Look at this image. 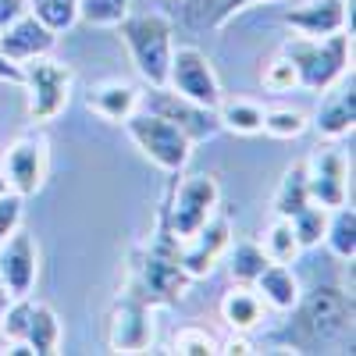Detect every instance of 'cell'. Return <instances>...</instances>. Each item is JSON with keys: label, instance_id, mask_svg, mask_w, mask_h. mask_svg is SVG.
Instances as JSON below:
<instances>
[{"label": "cell", "instance_id": "cell-1", "mask_svg": "<svg viewBox=\"0 0 356 356\" xmlns=\"http://www.w3.org/2000/svg\"><path fill=\"white\" fill-rule=\"evenodd\" d=\"M285 324L271 335V342L296 353H353V292L339 282H317L300 292Z\"/></svg>", "mask_w": 356, "mask_h": 356}, {"label": "cell", "instance_id": "cell-2", "mask_svg": "<svg viewBox=\"0 0 356 356\" xmlns=\"http://www.w3.org/2000/svg\"><path fill=\"white\" fill-rule=\"evenodd\" d=\"M189 285H193V278L182 267V243H178L175 232L168 228V214H164V203H161L150 246L143 250L129 289H136L150 307H171L189 292Z\"/></svg>", "mask_w": 356, "mask_h": 356}, {"label": "cell", "instance_id": "cell-3", "mask_svg": "<svg viewBox=\"0 0 356 356\" xmlns=\"http://www.w3.org/2000/svg\"><path fill=\"white\" fill-rule=\"evenodd\" d=\"M122 36L136 72L150 82V86H164L168 82V65H171V50H175V25L168 15L161 11H139V15H125L114 25Z\"/></svg>", "mask_w": 356, "mask_h": 356}, {"label": "cell", "instance_id": "cell-4", "mask_svg": "<svg viewBox=\"0 0 356 356\" xmlns=\"http://www.w3.org/2000/svg\"><path fill=\"white\" fill-rule=\"evenodd\" d=\"M282 54L292 61L303 89L324 93V89L335 86L349 72L353 40L346 36V29L342 33H332V36H296L282 47Z\"/></svg>", "mask_w": 356, "mask_h": 356}, {"label": "cell", "instance_id": "cell-5", "mask_svg": "<svg viewBox=\"0 0 356 356\" xmlns=\"http://www.w3.org/2000/svg\"><path fill=\"white\" fill-rule=\"evenodd\" d=\"M221 207V186L214 175H186L182 182H171V189L164 193V214H168V228L175 232L178 243H186L189 235H196L207 221L218 214Z\"/></svg>", "mask_w": 356, "mask_h": 356}, {"label": "cell", "instance_id": "cell-6", "mask_svg": "<svg viewBox=\"0 0 356 356\" xmlns=\"http://www.w3.org/2000/svg\"><path fill=\"white\" fill-rule=\"evenodd\" d=\"M125 132H129V139L136 143V150L150 161V164H157L161 171H168V175H178L186 164H189V157H193V143L178 132L171 122H164L161 114H150V111H136V114H129L125 118Z\"/></svg>", "mask_w": 356, "mask_h": 356}, {"label": "cell", "instance_id": "cell-7", "mask_svg": "<svg viewBox=\"0 0 356 356\" xmlns=\"http://www.w3.org/2000/svg\"><path fill=\"white\" fill-rule=\"evenodd\" d=\"M72 68L54 61L50 54L33 57L22 65V86L29 93V118L33 122H54L57 114H65L68 100H72Z\"/></svg>", "mask_w": 356, "mask_h": 356}, {"label": "cell", "instance_id": "cell-8", "mask_svg": "<svg viewBox=\"0 0 356 356\" xmlns=\"http://www.w3.org/2000/svg\"><path fill=\"white\" fill-rule=\"evenodd\" d=\"M139 107L150 111V114H161L164 122H171L193 146L214 139L221 132V122H218L214 107H203V104H196L182 93H175V89H168V86H150V93H143Z\"/></svg>", "mask_w": 356, "mask_h": 356}, {"label": "cell", "instance_id": "cell-9", "mask_svg": "<svg viewBox=\"0 0 356 356\" xmlns=\"http://www.w3.org/2000/svg\"><path fill=\"white\" fill-rule=\"evenodd\" d=\"M168 89L175 93H182L203 107H214L221 104V79L211 65V57H207L200 47H175L171 50V65H168Z\"/></svg>", "mask_w": 356, "mask_h": 356}, {"label": "cell", "instance_id": "cell-10", "mask_svg": "<svg viewBox=\"0 0 356 356\" xmlns=\"http://www.w3.org/2000/svg\"><path fill=\"white\" fill-rule=\"evenodd\" d=\"M0 171H4L11 193H18L22 200L36 196L47 186V175H50V143H47V136L29 132V136L15 139L4 150Z\"/></svg>", "mask_w": 356, "mask_h": 356}, {"label": "cell", "instance_id": "cell-11", "mask_svg": "<svg viewBox=\"0 0 356 356\" xmlns=\"http://www.w3.org/2000/svg\"><path fill=\"white\" fill-rule=\"evenodd\" d=\"M154 342V317L150 303L143 300L136 289L125 285V292L114 300L107 317V346L114 353H143Z\"/></svg>", "mask_w": 356, "mask_h": 356}, {"label": "cell", "instance_id": "cell-12", "mask_svg": "<svg viewBox=\"0 0 356 356\" xmlns=\"http://www.w3.org/2000/svg\"><path fill=\"white\" fill-rule=\"evenodd\" d=\"M36 275H40V250L33 232L15 228L0 243V285L8 289L11 300H22V296H33Z\"/></svg>", "mask_w": 356, "mask_h": 356}, {"label": "cell", "instance_id": "cell-13", "mask_svg": "<svg viewBox=\"0 0 356 356\" xmlns=\"http://www.w3.org/2000/svg\"><path fill=\"white\" fill-rule=\"evenodd\" d=\"M307 164V189L321 207H342L349 200V161L339 150H317Z\"/></svg>", "mask_w": 356, "mask_h": 356}, {"label": "cell", "instance_id": "cell-14", "mask_svg": "<svg viewBox=\"0 0 356 356\" xmlns=\"http://www.w3.org/2000/svg\"><path fill=\"white\" fill-rule=\"evenodd\" d=\"M310 125L324 139H342L356 129V79H353V68L335 86L324 89V100L317 104V114H314Z\"/></svg>", "mask_w": 356, "mask_h": 356}, {"label": "cell", "instance_id": "cell-15", "mask_svg": "<svg viewBox=\"0 0 356 356\" xmlns=\"http://www.w3.org/2000/svg\"><path fill=\"white\" fill-rule=\"evenodd\" d=\"M232 243V221L218 211L211 221H207L196 235H189L186 246H182V267L189 278H207L214 271V264L225 257Z\"/></svg>", "mask_w": 356, "mask_h": 356}, {"label": "cell", "instance_id": "cell-16", "mask_svg": "<svg viewBox=\"0 0 356 356\" xmlns=\"http://www.w3.org/2000/svg\"><path fill=\"white\" fill-rule=\"evenodd\" d=\"M54 47H57V33L47 29L33 11L18 15L4 33H0V50H4V57H11L15 65H25V61H33V57L54 54Z\"/></svg>", "mask_w": 356, "mask_h": 356}, {"label": "cell", "instance_id": "cell-17", "mask_svg": "<svg viewBox=\"0 0 356 356\" xmlns=\"http://www.w3.org/2000/svg\"><path fill=\"white\" fill-rule=\"evenodd\" d=\"M282 22L300 36H332L349 25L346 0H296V8L282 11Z\"/></svg>", "mask_w": 356, "mask_h": 356}, {"label": "cell", "instance_id": "cell-18", "mask_svg": "<svg viewBox=\"0 0 356 356\" xmlns=\"http://www.w3.org/2000/svg\"><path fill=\"white\" fill-rule=\"evenodd\" d=\"M253 4H275V0H182V25L193 33H221V29Z\"/></svg>", "mask_w": 356, "mask_h": 356}, {"label": "cell", "instance_id": "cell-19", "mask_svg": "<svg viewBox=\"0 0 356 356\" xmlns=\"http://www.w3.org/2000/svg\"><path fill=\"white\" fill-rule=\"evenodd\" d=\"M139 100H143V93L136 86H129V82H100V86L89 89L86 107L93 111L97 118H104V122L122 125L129 114L139 111Z\"/></svg>", "mask_w": 356, "mask_h": 356}, {"label": "cell", "instance_id": "cell-20", "mask_svg": "<svg viewBox=\"0 0 356 356\" xmlns=\"http://www.w3.org/2000/svg\"><path fill=\"white\" fill-rule=\"evenodd\" d=\"M253 289H257V296L264 300V307H271L278 314H285L296 300H300V292H303L300 289V278L292 275L289 264H267L264 271L257 275Z\"/></svg>", "mask_w": 356, "mask_h": 356}, {"label": "cell", "instance_id": "cell-21", "mask_svg": "<svg viewBox=\"0 0 356 356\" xmlns=\"http://www.w3.org/2000/svg\"><path fill=\"white\" fill-rule=\"evenodd\" d=\"M25 346L36 356H54L61 349V317L54 314L50 303H33L29 307V324H25Z\"/></svg>", "mask_w": 356, "mask_h": 356}, {"label": "cell", "instance_id": "cell-22", "mask_svg": "<svg viewBox=\"0 0 356 356\" xmlns=\"http://www.w3.org/2000/svg\"><path fill=\"white\" fill-rule=\"evenodd\" d=\"M221 321L228 324L232 332H250V328H257V324L264 321V300L257 292H250L246 285H239V289H232V292H225V300H221Z\"/></svg>", "mask_w": 356, "mask_h": 356}, {"label": "cell", "instance_id": "cell-23", "mask_svg": "<svg viewBox=\"0 0 356 356\" xmlns=\"http://www.w3.org/2000/svg\"><path fill=\"white\" fill-rule=\"evenodd\" d=\"M324 243H328L332 257L353 264L356 257V214L353 207H332L328 211V228H324Z\"/></svg>", "mask_w": 356, "mask_h": 356}, {"label": "cell", "instance_id": "cell-24", "mask_svg": "<svg viewBox=\"0 0 356 356\" xmlns=\"http://www.w3.org/2000/svg\"><path fill=\"white\" fill-rule=\"evenodd\" d=\"M310 200V189H307V164L303 161H296L285 178H282V186L275 193V218H292L296 211H303Z\"/></svg>", "mask_w": 356, "mask_h": 356}, {"label": "cell", "instance_id": "cell-25", "mask_svg": "<svg viewBox=\"0 0 356 356\" xmlns=\"http://www.w3.org/2000/svg\"><path fill=\"white\" fill-rule=\"evenodd\" d=\"M218 122L221 129H232L239 136H257L260 125H264V107L257 100H246V97H235V100H225L218 104Z\"/></svg>", "mask_w": 356, "mask_h": 356}, {"label": "cell", "instance_id": "cell-26", "mask_svg": "<svg viewBox=\"0 0 356 356\" xmlns=\"http://www.w3.org/2000/svg\"><path fill=\"white\" fill-rule=\"evenodd\" d=\"M225 257H228V275L235 285H253L257 275L271 264L267 253L260 250V243H228Z\"/></svg>", "mask_w": 356, "mask_h": 356}, {"label": "cell", "instance_id": "cell-27", "mask_svg": "<svg viewBox=\"0 0 356 356\" xmlns=\"http://www.w3.org/2000/svg\"><path fill=\"white\" fill-rule=\"evenodd\" d=\"M292 225V235H296V243H300V250H314L324 243V228H328V207H321V203H307L303 211H296L289 218Z\"/></svg>", "mask_w": 356, "mask_h": 356}, {"label": "cell", "instance_id": "cell-28", "mask_svg": "<svg viewBox=\"0 0 356 356\" xmlns=\"http://www.w3.org/2000/svg\"><path fill=\"white\" fill-rule=\"evenodd\" d=\"M260 250L267 253V260L271 264H296V257H300V243H296V235H292V225L289 218H275L271 228L264 232V243Z\"/></svg>", "mask_w": 356, "mask_h": 356}, {"label": "cell", "instance_id": "cell-29", "mask_svg": "<svg viewBox=\"0 0 356 356\" xmlns=\"http://www.w3.org/2000/svg\"><path fill=\"white\" fill-rule=\"evenodd\" d=\"M310 129V118L296 107H271L264 111V125L260 132H267L271 139H300Z\"/></svg>", "mask_w": 356, "mask_h": 356}, {"label": "cell", "instance_id": "cell-30", "mask_svg": "<svg viewBox=\"0 0 356 356\" xmlns=\"http://www.w3.org/2000/svg\"><path fill=\"white\" fill-rule=\"evenodd\" d=\"M25 4L47 29H54L57 36L68 33V29L79 22V0H25Z\"/></svg>", "mask_w": 356, "mask_h": 356}, {"label": "cell", "instance_id": "cell-31", "mask_svg": "<svg viewBox=\"0 0 356 356\" xmlns=\"http://www.w3.org/2000/svg\"><path fill=\"white\" fill-rule=\"evenodd\" d=\"M132 11V0H79V22L93 29H114Z\"/></svg>", "mask_w": 356, "mask_h": 356}, {"label": "cell", "instance_id": "cell-32", "mask_svg": "<svg viewBox=\"0 0 356 356\" xmlns=\"http://www.w3.org/2000/svg\"><path fill=\"white\" fill-rule=\"evenodd\" d=\"M260 82H264L267 93H292V89L300 86V75H296V68H292V61L285 54H275L271 61L264 65Z\"/></svg>", "mask_w": 356, "mask_h": 356}, {"label": "cell", "instance_id": "cell-33", "mask_svg": "<svg viewBox=\"0 0 356 356\" xmlns=\"http://www.w3.org/2000/svg\"><path fill=\"white\" fill-rule=\"evenodd\" d=\"M171 353H182V356H214V353H221V342L207 332V328H182L175 335V342H171Z\"/></svg>", "mask_w": 356, "mask_h": 356}, {"label": "cell", "instance_id": "cell-34", "mask_svg": "<svg viewBox=\"0 0 356 356\" xmlns=\"http://www.w3.org/2000/svg\"><path fill=\"white\" fill-rule=\"evenodd\" d=\"M22 196L18 193H4V196H0V243H4L8 239V235L22 225Z\"/></svg>", "mask_w": 356, "mask_h": 356}, {"label": "cell", "instance_id": "cell-35", "mask_svg": "<svg viewBox=\"0 0 356 356\" xmlns=\"http://www.w3.org/2000/svg\"><path fill=\"white\" fill-rule=\"evenodd\" d=\"M25 11H29L25 0H0V33H4V29H8L18 15H25Z\"/></svg>", "mask_w": 356, "mask_h": 356}, {"label": "cell", "instance_id": "cell-36", "mask_svg": "<svg viewBox=\"0 0 356 356\" xmlns=\"http://www.w3.org/2000/svg\"><path fill=\"white\" fill-rule=\"evenodd\" d=\"M0 82L22 86V65H15L11 57H4V50H0Z\"/></svg>", "mask_w": 356, "mask_h": 356}, {"label": "cell", "instance_id": "cell-37", "mask_svg": "<svg viewBox=\"0 0 356 356\" xmlns=\"http://www.w3.org/2000/svg\"><path fill=\"white\" fill-rule=\"evenodd\" d=\"M8 303H11V296H8V289H4V285H0V317H4Z\"/></svg>", "mask_w": 356, "mask_h": 356}, {"label": "cell", "instance_id": "cell-38", "mask_svg": "<svg viewBox=\"0 0 356 356\" xmlns=\"http://www.w3.org/2000/svg\"><path fill=\"white\" fill-rule=\"evenodd\" d=\"M4 193H11V189H8V178H4V171H0V196H4Z\"/></svg>", "mask_w": 356, "mask_h": 356}]
</instances>
